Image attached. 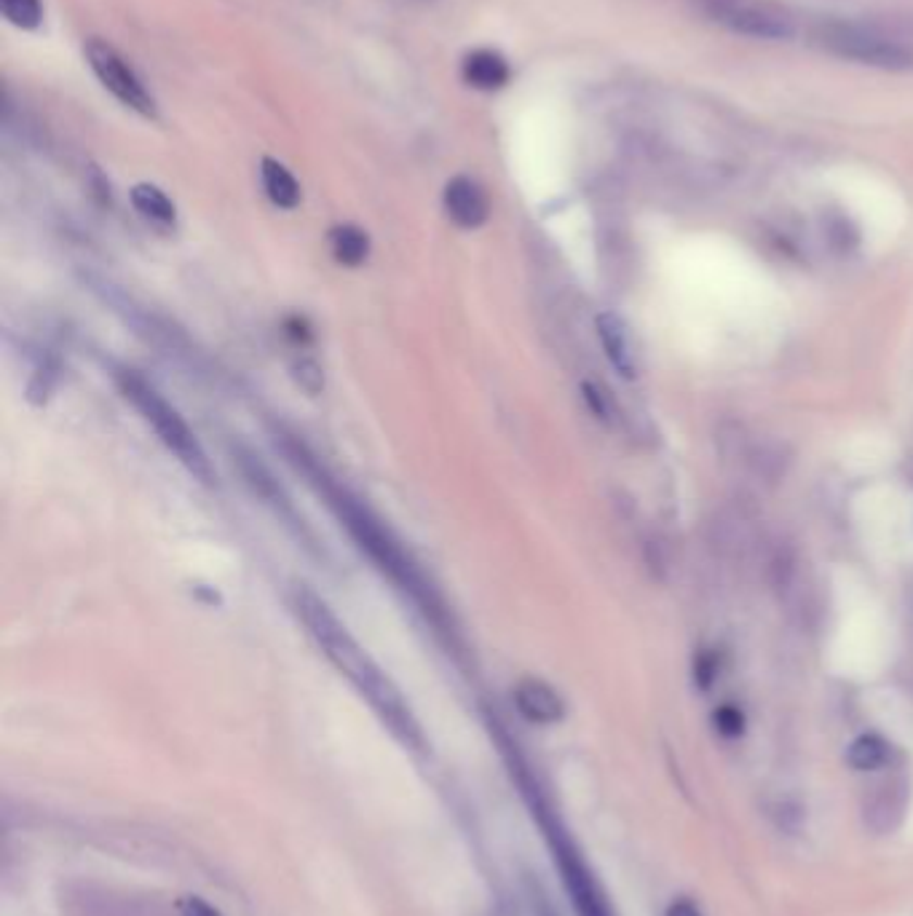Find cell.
<instances>
[{
	"label": "cell",
	"instance_id": "cell-1",
	"mask_svg": "<svg viewBox=\"0 0 913 916\" xmlns=\"http://www.w3.org/2000/svg\"><path fill=\"white\" fill-rule=\"evenodd\" d=\"M281 448L290 456V461L306 474L308 483L325 496L327 507L335 512V518L341 520L343 529L352 534V539L357 542L362 552L376 563V569L381 571L383 576H389L394 587H397L400 593H405L407 598L413 600V606L427 616V622H432L434 633L442 635L445 640H451L453 646L456 629H453V620L451 614H447L445 600L440 598L438 587L423 574L421 565L413 560V555L407 552L397 536L392 534V529H389L381 518H376L357 496H352L343 485H338L335 480L319 467L317 456H312L303 448V443H297V440H281Z\"/></svg>",
	"mask_w": 913,
	"mask_h": 916
},
{
	"label": "cell",
	"instance_id": "cell-2",
	"mask_svg": "<svg viewBox=\"0 0 913 916\" xmlns=\"http://www.w3.org/2000/svg\"><path fill=\"white\" fill-rule=\"evenodd\" d=\"M295 609L303 625L308 627L312 638L317 640L321 654L332 662V667L359 691L362 700L376 710L381 724L392 731L394 737L407 750L423 753L427 750V737H423L421 724H418L416 713H413L410 702L397 689L392 678L378 667V662L367 654L357 644L346 625L327 609V603L312 589L297 587L295 589Z\"/></svg>",
	"mask_w": 913,
	"mask_h": 916
},
{
	"label": "cell",
	"instance_id": "cell-3",
	"mask_svg": "<svg viewBox=\"0 0 913 916\" xmlns=\"http://www.w3.org/2000/svg\"><path fill=\"white\" fill-rule=\"evenodd\" d=\"M121 394L140 410V416L145 418L153 427V432L158 434L161 443L166 445L169 454H175L177 461L204 485H215L217 472L212 467L210 456L201 448L196 434L191 432V427L186 423V418L177 414L169 403L145 381L142 376H137L135 370H118L116 376Z\"/></svg>",
	"mask_w": 913,
	"mask_h": 916
},
{
	"label": "cell",
	"instance_id": "cell-4",
	"mask_svg": "<svg viewBox=\"0 0 913 916\" xmlns=\"http://www.w3.org/2000/svg\"><path fill=\"white\" fill-rule=\"evenodd\" d=\"M504 748H507L509 759H512V769H517V775H520L522 788H525V793L533 799V812H536L538 823H542V828H544V836H547L549 847H553L555 866H557V872H560L562 887H566L568 898H571L573 912H576L579 916H617L613 914L611 903H608V895L603 892L600 881L595 879L593 868L587 866V861H584L582 852L576 850L571 836L562 831L557 817L542 804V799L536 796V786H533L531 777L525 775V766L520 764V759H517L512 750H509V746H504Z\"/></svg>",
	"mask_w": 913,
	"mask_h": 916
},
{
	"label": "cell",
	"instance_id": "cell-5",
	"mask_svg": "<svg viewBox=\"0 0 913 916\" xmlns=\"http://www.w3.org/2000/svg\"><path fill=\"white\" fill-rule=\"evenodd\" d=\"M817 43L834 56L858 62V65L882 67V71H905L913 65L911 49L871 27L830 22V25L820 27Z\"/></svg>",
	"mask_w": 913,
	"mask_h": 916
},
{
	"label": "cell",
	"instance_id": "cell-6",
	"mask_svg": "<svg viewBox=\"0 0 913 916\" xmlns=\"http://www.w3.org/2000/svg\"><path fill=\"white\" fill-rule=\"evenodd\" d=\"M86 60H89L91 71H94V76L100 78L102 86H105L107 91H113L124 105L142 113V116H156V102H153L151 91L142 86L140 78L135 76V71L126 65L124 56H121L111 43L100 41V38H89V41H86Z\"/></svg>",
	"mask_w": 913,
	"mask_h": 916
},
{
	"label": "cell",
	"instance_id": "cell-7",
	"mask_svg": "<svg viewBox=\"0 0 913 916\" xmlns=\"http://www.w3.org/2000/svg\"><path fill=\"white\" fill-rule=\"evenodd\" d=\"M715 16L726 22L732 30L743 33V36L766 38V41H783V38L794 36V20L785 9L777 3H753V0H732L715 9Z\"/></svg>",
	"mask_w": 913,
	"mask_h": 916
},
{
	"label": "cell",
	"instance_id": "cell-8",
	"mask_svg": "<svg viewBox=\"0 0 913 916\" xmlns=\"http://www.w3.org/2000/svg\"><path fill=\"white\" fill-rule=\"evenodd\" d=\"M445 212L458 228H480L491 215V204L480 182L461 175L445 186Z\"/></svg>",
	"mask_w": 913,
	"mask_h": 916
},
{
	"label": "cell",
	"instance_id": "cell-9",
	"mask_svg": "<svg viewBox=\"0 0 913 916\" xmlns=\"http://www.w3.org/2000/svg\"><path fill=\"white\" fill-rule=\"evenodd\" d=\"M515 705L520 710V715L531 724H557V721L566 718V702L557 695L549 684L538 678H525L517 684L515 689Z\"/></svg>",
	"mask_w": 913,
	"mask_h": 916
},
{
	"label": "cell",
	"instance_id": "cell-10",
	"mask_svg": "<svg viewBox=\"0 0 913 916\" xmlns=\"http://www.w3.org/2000/svg\"><path fill=\"white\" fill-rule=\"evenodd\" d=\"M595 330H597V338H600L603 352H606L608 362L613 365V370H617L622 378H635L637 365H635L633 341H630V330H627V325L622 322V317H617L613 311L597 314Z\"/></svg>",
	"mask_w": 913,
	"mask_h": 916
},
{
	"label": "cell",
	"instance_id": "cell-11",
	"mask_svg": "<svg viewBox=\"0 0 913 916\" xmlns=\"http://www.w3.org/2000/svg\"><path fill=\"white\" fill-rule=\"evenodd\" d=\"M464 81L480 91L502 89L509 81L507 60L493 49H477L464 60Z\"/></svg>",
	"mask_w": 913,
	"mask_h": 916
},
{
	"label": "cell",
	"instance_id": "cell-12",
	"mask_svg": "<svg viewBox=\"0 0 913 916\" xmlns=\"http://www.w3.org/2000/svg\"><path fill=\"white\" fill-rule=\"evenodd\" d=\"M261 177L268 199H271L277 207L295 209L297 204H301V186H297L295 175H292L284 164L274 162V158H263Z\"/></svg>",
	"mask_w": 913,
	"mask_h": 916
},
{
	"label": "cell",
	"instance_id": "cell-13",
	"mask_svg": "<svg viewBox=\"0 0 913 916\" xmlns=\"http://www.w3.org/2000/svg\"><path fill=\"white\" fill-rule=\"evenodd\" d=\"M330 250L341 266L357 268L370 255V237L352 222H343L330 231Z\"/></svg>",
	"mask_w": 913,
	"mask_h": 916
},
{
	"label": "cell",
	"instance_id": "cell-14",
	"mask_svg": "<svg viewBox=\"0 0 913 916\" xmlns=\"http://www.w3.org/2000/svg\"><path fill=\"white\" fill-rule=\"evenodd\" d=\"M131 204L140 212L145 220L156 222V226H175L177 222V209L172 204V199L166 196L164 191L151 182H140V186L131 188Z\"/></svg>",
	"mask_w": 913,
	"mask_h": 916
},
{
	"label": "cell",
	"instance_id": "cell-15",
	"mask_svg": "<svg viewBox=\"0 0 913 916\" xmlns=\"http://www.w3.org/2000/svg\"><path fill=\"white\" fill-rule=\"evenodd\" d=\"M892 755V746L882 735H860L847 750V764L854 772H876Z\"/></svg>",
	"mask_w": 913,
	"mask_h": 916
},
{
	"label": "cell",
	"instance_id": "cell-16",
	"mask_svg": "<svg viewBox=\"0 0 913 916\" xmlns=\"http://www.w3.org/2000/svg\"><path fill=\"white\" fill-rule=\"evenodd\" d=\"M3 5V14L11 25L22 27V30H36L43 20V9H40V0H0Z\"/></svg>",
	"mask_w": 913,
	"mask_h": 916
},
{
	"label": "cell",
	"instance_id": "cell-17",
	"mask_svg": "<svg viewBox=\"0 0 913 916\" xmlns=\"http://www.w3.org/2000/svg\"><path fill=\"white\" fill-rule=\"evenodd\" d=\"M715 731L726 740H737V737L745 735V713L734 705H721L713 713Z\"/></svg>",
	"mask_w": 913,
	"mask_h": 916
},
{
	"label": "cell",
	"instance_id": "cell-18",
	"mask_svg": "<svg viewBox=\"0 0 913 916\" xmlns=\"http://www.w3.org/2000/svg\"><path fill=\"white\" fill-rule=\"evenodd\" d=\"M292 370H295V381L301 383L308 394H319L321 389H325V373H321V368L314 359H301Z\"/></svg>",
	"mask_w": 913,
	"mask_h": 916
},
{
	"label": "cell",
	"instance_id": "cell-19",
	"mask_svg": "<svg viewBox=\"0 0 913 916\" xmlns=\"http://www.w3.org/2000/svg\"><path fill=\"white\" fill-rule=\"evenodd\" d=\"M584 399H587L589 410H593L595 418H600V421H608V418H611V399H608L606 392L597 389L595 383H584Z\"/></svg>",
	"mask_w": 913,
	"mask_h": 916
},
{
	"label": "cell",
	"instance_id": "cell-20",
	"mask_svg": "<svg viewBox=\"0 0 913 916\" xmlns=\"http://www.w3.org/2000/svg\"><path fill=\"white\" fill-rule=\"evenodd\" d=\"M774 815H777L779 826H783L785 831H790V834H796L803 823V810L798 804H794V801H783Z\"/></svg>",
	"mask_w": 913,
	"mask_h": 916
},
{
	"label": "cell",
	"instance_id": "cell-21",
	"mask_svg": "<svg viewBox=\"0 0 913 916\" xmlns=\"http://www.w3.org/2000/svg\"><path fill=\"white\" fill-rule=\"evenodd\" d=\"M718 673V660L713 654H705L697 660V667H694V678H697L699 689H710Z\"/></svg>",
	"mask_w": 913,
	"mask_h": 916
},
{
	"label": "cell",
	"instance_id": "cell-22",
	"mask_svg": "<svg viewBox=\"0 0 913 916\" xmlns=\"http://www.w3.org/2000/svg\"><path fill=\"white\" fill-rule=\"evenodd\" d=\"M182 916H220V912L212 908L206 901H201V898H186L182 901Z\"/></svg>",
	"mask_w": 913,
	"mask_h": 916
},
{
	"label": "cell",
	"instance_id": "cell-23",
	"mask_svg": "<svg viewBox=\"0 0 913 916\" xmlns=\"http://www.w3.org/2000/svg\"><path fill=\"white\" fill-rule=\"evenodd\" d=\"M668 916H702V912H699L692 901H675L673 906L668 908Z\"/></svg>",
	"mask_w": 913,
	"mask_h": 916
}]
</instances>
